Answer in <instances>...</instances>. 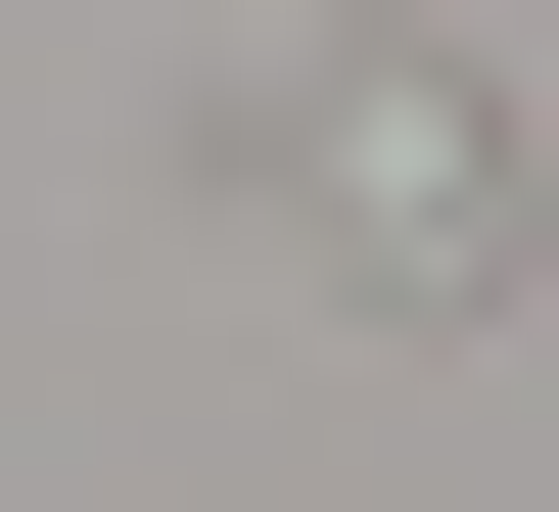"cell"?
<instances>
[{
  "label": "cell",
  "instance_id": "1",
  "mask_svg": "<svg viewBox=\"0 0 559 512\" xmlns=\"http://www.w3.org/2000/svg\"><path fill=\"white\" fill-rule=\"evenodd\" d=\"M234 187H280V234H373V279H513V140H466V94H280Z\"/></svg>",
  "mask_w": 559,
  "mask_h": 512
}]
</instances>
